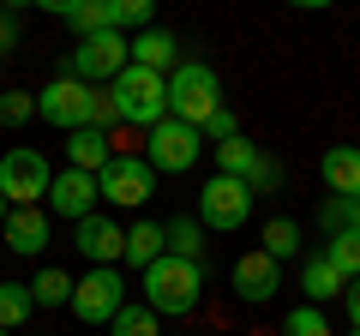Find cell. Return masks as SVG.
<instances>
[{"mask_svg":"<svg viewBox=\"0 0 360 336\" xmlns=\"http://www.w3.org/2000/svg\"><path fill=\"white\" fill-rule=\"evenodd\" d=\"M30 312H37V300H30V283H0V330H18Z\"/></svg>","mask_w":360,"mask_h":336,"instance_id":"484cf974","label":"cell"},{"mask_svg":"<svg viewBox=\"0 0 360 336\" xmlns=\"http://www.w3.org/2000/svg\"><path fill=\"white\" fill-rule=\"evenodd\" d=\"M49 186H54V168H49L42 150L13 144V150L0 156V198H6L13 210H30L37 198H49Z\"/></svg>","mask_w":360,"mask_h":336,"instance_id":"8992f818","label":"cell"},{"mask_svg":"<svg viewBox=\"0 0 360 336\" xmlns=\"http://www.w3.org/2000/svg\"><path fill=\"white\" fill-rule=\"evenodd\" d=\"M162 234H168V252H174V259L205 264V222H198V217H174V222H162Z\"/></svg>","mask_w":360,"mask_h":336,"instance_id":"44dd1931","label":"cell"},{"mask_svg":"<svg viewBox=\"0 0 360 336\" xmlns=\"http://www.w3.org/2000/svg\"><path fill=\"white\" fill-rule=\"evenodd\" d=\"M37 115L49 120V127H60V132H78V127H90V115H96V91L78 84L72 72H60V78H49V84L37 91Z\"/></svg>","mask_w":360,"mask_h":336,"instance_id":"9c48e42d","label":"cell"},{"mask_svg":"<svg viewBox=\"0 0 360 336\" xmlns=\"http://www.w3.org/2000/svg\"><path fill=\"white\" fill-rule=\"evenodd\" d=\"M198 300H205V264L162 252V259L144 271V306H150L156 318H186V312H198Z\"/></svg>","mask_w":360,"mask_h":336,"instance_id":"6da1fadb","label":"cell"},{"mask_svg":"<svg viewBox=\"0 0 360 336\" xmlns=\"http://www.w3.org/2000/svg\"><path fill=\"white\" fill-rule=\"evenodd\" d=\"M324 186H330V198H360V144L324 150Z\"/></svg>","mask_w":360,"mask_h":336,"instance_id":"ac0fdd59","label":"cell"},{"mask_svg":"<svg viewBox=\"0 0 360 336\" xmlns=\"http://www.w3.org/2000/svg\"><path fill=\"white\" fill-rule=\"evenodd\" d=\"M198 156H205V132L186 127V120H162V127L144 132V162L156 174H186Z\"/></svg>","mask_w":360,"mask_h":336,"instance_id":"52a82bcc","label":"cell"},{"mask_svg":"<svg viewBox=\"0 0 360 336\" xmlns=\"http://www.w3.org/2000/svg\"><path fill=\"white\" fill-rule=\"evenodd\" d=\"M25 120H37V91H0V127H25Z\"/></svg>","mask_w":360,"mask_h":336,"instance_id":"f1b7e54d","label":"cell"},{"mask_svg":"<svg viewBox=\"0 0 360 336\" xmlns=\"http://www.w3.org/2000/svg\"><path fill=\"white\" fill-rule=\"evenodd\" d=\"M283 336H336V330H330V318H324L319 306H295L283 318Z\"/></svg>","mask_w":360,"mask_h":336,"instance_id":"f546056e","label":"cell"},{"mask_svg":"<svg viewBox=\"0 0 360 336\" xmlns=\"http://www.w3.org/2000/svg\"><path fill=\"white\" fill-rule=\"evenodd\" d=\"M217 150V174H229V181H252V168H258V144H246V138H229V144H210Z\"/></svg>","mask_w":360,"mask_h":336,"instance_id":"7402d4cb","label":"cell"},{"mask_svg":"<svg viewBox=\"0 0 360 336\" xmlns=\"http://www.w3.org/2000/svg\"><path fill=\"white\" fill-rule=\"evenodd\" d=\"M348 336H360V330H348Z\"/></svg>","mask_w":360,"mask_h":336,"instance_id":"f35d334b","label":"cell"},{"mask_svg":"<svg viewBox=\"0 0 360 336\" xmlns=\"http://www.w3.org/2000/svg\"><path fill=\"white\" fill-rule=\"evenodd\" d=\"M108 96H115V115L127 120L132 132H150L168 120V78L144 72V66H127V72L108 84Z\"/></svg>","mask_w":360,"mask_h":336,"instance_id":"3957f363","label":"cell"},{"mask_svg":"<svg viewBox=\"0 0 360 336\" xmlns=\"http://www.w3.org/2000/svg\"><path fill=\"white\" fill-rule=\"evenodd\" d=\"M0 234H6V246H13L18 259H37L42 246H49V210H37V205H30V210H13Z\"/></svg>","mask_w":360,"mask_h":336,"instance_id":"e0dca14e","label":"cell"},{"mask_svg":"<svg viewBox=\"0 0 360 336\" xmlns=\"http://www.w3.org/2000/svg\"><path fill=\"white\" fill-rule=\"evenodd\" d=\"M246 186H252V198L270 193V186H283V162H276V156H258V168H252V181H246Z\"/></svg>","mask_w":360,"mask_h":336,"instance_id":"4dcf8cb0","label":"cell"},{"mask_svg":"<svg viewBox=\"0 0 360 336\" xmlns=\"http://www.w3.org/2000/svg\"><path fill=\"white\" fill-rule=\"evenodd\" d=\"M132 66H144V72H156V78H168L180 66V37H168V30H139L132 37Z\"/></svg>","mask_w":360,"mask_h":336,"instance_id":"5bb4252c","label":"cell"},{"mask_svg":"<svg viewBox=\"0 0 360 336\" xmlns=\"http://www.w3.org/2000/svg\"><path fill=\"white\" fill-rule=\"evenodd\" d=\"M205 138H217V144H229V138H240V120H234V108H217V115H210V127H205Z\"/></svg>","mask_w":360,"mask_h":336,"instance_id":"1f68e13d","label":"cell"},{"mask_svg":"<svg viewBox=\"0 0 360 336\" xmlns=\"http://www.w3.org/2000/svg\"><path fill=\"white\" fill-rule=\"evenodd\" d=\"M127 66H132V37H120V30H96V37H78L72 42V66H66V72L96 91V84H115Z\"/></svg>","mask_w":360,"mask_h":336,"instance_id":"277c9868","label":"cell"},{"mask_svg":"<svg viewBox=\"0 0 360 336\" xmlns=\"http://www.w3.org/2000/svg\"><path fill=\"white\" fill-rule=\"evenodd\" d=\"M319 222H324L330 234H342V228H348V198H324V205H319Z\"/></svg>","mask_w":360,"mask_h":336,"instance_id":"d6a6232c","label":"cell"},{"mask_svg":"<svg viewBox=\"0 0 360 336\" xmlns=\"http://www.w3.org/2000/svg\"><path fill=\"white\" fill-rule=\"evenodd\" d=\"M162 252H168V234H162V222H132V228H127V264H132V271H150V264L156 259H162Z\"/></svg>","mask_w":360,"mask_h":336,"instance_id":"ffe728a7","label":"cell"},{"mask_svg":"<svg viewBox=\"0 0 360 336\" xmlns=\"http://www.w3.org/2000/svg\"><path fill=\"white\" fill-rule=\"evenodd\" d=\"M276 288H283V264L270 259L264 246L234 259V295H240V300H252V306H258V300H270Z\"/></svg>","mask_w":360,"mask_h":336,"instance_id":"4fadbf2b","label":"cell"},{"mask_svg":"<svg viewBox=\"0 0 360 336\" xmlns=\"http://www.w3.org/2000/svg\"><path fill=\"white\" fill-rule=\"evenodd\" d=\"M342 276H336V264L324 259V252H312L307 264H300V295H307V306H324V300H336L342 295Z\"/></svg>","mask_w":360,"mask_h":336,"instance_id":"d6986e66","label":"cell"},{"mask_svg":"<svg viewBox=\"0 0 360 336\" xmlns=\"http://www.w3.org/2000/svg\"><path fill=\"white\" fill-rule=\"evenodd\" d=\"M348 228H360V198H348Z\"/></svg>","mask_w":360,"mask_h":336,"instance_id":"d590c367","label":"cell"},{"mask_svg":"<svg viewBox=\"0 0 360 336\" xmlns=\"http://www.w3.org/2000/svg\"><path fill=\"white\" fill-rule=\"evenodd\" d=\"M72 283L78 276L72 271H37V283H30V300H37V306H72Z\"/></svg>","mask_w":360,"mask_h":336,"instance_id":"cb8c5ba5","label":"cell"},{"mask_svg":"<svg viewBox=\"0 0 360 336\" xmlns=\"http://www.w3.org/2000/svg\"><path fill=\"white\" fill-rule=\"evenodd\" d=\"M264 252H270L276 264H288V259L300 252V222H295V217H270V222H264Z\"/></svg>","mask_w":360,"mask_h":336,"instance_id":"d4e9b609","label":"cell"},{"mask_svg":"<svg viewBox=\"0 0 360 336\" xmlns=\"http://www.w3.org/2000/svg\"><path fill=\"white\" fill-rule=\"evenodd\" d=\"M246 217H252V186H246V181L210 174V181L198 186V222H205V228L234 234V228H246Z\"/></svg>","mask_w":360,"mask_h":336,"instance_id":"ba28073f","label":"cell"},{"mask_svg":"<svg viewBox=\"0 0 360 336\" xmlns=\"http://www.w3.org/2000/svg\"><path fill=\"white\" fill-rule=\"evenodd\" d=\"M324 259L336 264V276H342V283H354V276H360V228L330 234V240H324Z\"/></svg>","mask_w":360,"mask_h":336,"instance_id":"603a6c76","label":"cell"},{"mask_svg":"<svg viewBox=\"0 0 360 336\" xmlns=\"http://www.w3.org/2000/svg\"><path fill=\"white\" fill-rule=\"evenodd\" d=\"M72 246L90 264H120L127 259V228L115 217H84V222H72Z\"/></svg>","mask_w":360,"mask_h":336,"instance_id":"7c38bea8","label":"cell"},{"mask_svg":"<svg viewBox=\"0 0 360 336\" xmlns=\"http://www.w3.org/2000/svg\"><path fill=\"white\" fill-rule=\"evenodd\" d=\"M66 162H72L78 174H103V168L115 162V144H108V132H96V127L66 132Z\"/></svg>","mask_w":360,"mask_h":336,"instance_id":"2e32d148","label":"cell"},{"mask_svg":"<svg viewBox=\"0 0 360 336\" xmlns=\"http://www.w3.org/2000/svg\"><path fill=\"white\" fill-rule=\"evenodd\" d=\"M6 217H13V205H6V198H0V228H6Z\"/></svg>","mask_w":360,"mask_h":336,"instance_id":"8d00e7d4","label":"cell"},{"mask_svg":"<svg viewBox=\"0 0 360 336\" xmlns=\"http://www.w3.org/2000/svg\"><path fill=\"white\" fill-rule=\"evenodd\" d=\"M96 186H103V198L115 210H139L156 198V168L144 162V156H115V162L96 174Z\"/></svg>","mask_w":360,"mask_h":336,"instance_id":"30bf717a","label":"cell"},{"mask_svg":"<svg viewBox=\"0 0 360 336\" xmlns=\"http://www.w3.org/2000/svg\"><path fill=\"white\" fill-rule=\"evenodd\" d=\"M37 6H49L54 18H66V25H72L78 37L115 30V6H108V0H37Z\"/></svg>","mask_w":360,"mask_h":336,"instance_id":"9a60e30c","label":"cell"},{"mask_svg":"<svg viewBox=\"0 0 360 336\" xmlns=\"http://www.w3.org/2000/svg\"><path fill=\"white\" fill-rule=\"evenodd\" d=\"M96 198H103L96 174L66 168V174H54V186H49V198H42V205H49L54 217H66V222H84V217H96Z\"/></svg>","mask_w":360,"mask_h":336,"instance_id":"8fae6325","label":"cell"},{"mask_svg":"<svg viewBox=\"0 0 360 336\" xmlns=\"http://www.w3.org/2000/svg\"><path fill=\"white\" fill-rule=\"evenodd\" d=\"M0 336H13V330H0Z\"/></svg>","mask_w":360,"mask_h":336,"instance_id":"74e56055","label":"cell"},{"mask_svg":"<svg viewBox=\"0 0 360 336\" xmlns=\"http://www.w3.org/2000/svg\"><path fill=\"white\" fill-rule=\"evenodd\" d=\"M108 6H115V30L120 37H139V30H150V18H156V0H108Z\"/></svg>","mask_w":360,"mask_h":336,"instance_id":"4316f807","label":"cell"},{"mask_svg":"<svg viewBox=\"0 0 360 336\" xmlns=\"http://www.w3.org/2000/svg\"><path fill=\"white\" fill-rule=\"evenodd\" d=\"M342 306H348V330H360V276L342 288Z\"/></svg>","mask_w":360,"mask_h":336,"instance_id":"836d02e7","label":"cell"},{"mask_svg":"<svg viewBox=\"0 0 360 336\" xmlns=\"http://www.w3.org/2000/svg\"><path fill=\"white\" fill-rule=\"evenodd\" d=\"M217 108H229V103H222V78H217V66H205V60H180L174 72H168V120H186V127L205 132Z\"/></svg>","mask_w":360,"mask_h":336,"instance_id":"7a4b0ae2","label":"cell"},{"mask_svg":"<svg viewBox=\"0 0 360 336\" xmlns=\"http://www.w3.org/2000/svg\"><path fill=\"white\" fill-rule=\"evenodd\" d=\"M108 330H115V336H162V330H156V312L144 306V300H139V306H120Z\"/></svg>","mask_w":360,"mask_h":336,"instance_id":"83f0119b","label":"cell"},{"mask_svg":"<svg viewBox=\"0 0 360 336\" xmlns=\"http://www.w3.org/2000/svg\"><path fill=\"white\" fill-rule=\"evenodd\" d=\"M13 42H18V13L6 6V13H0V49H13Z\"/></svg>","mask_w":360,"mask_h":336,"instance_id":"e575fe53","label":"cell"},{"mask_svg":"<svg viewBox=\"0 0 360 336\" xmlns=\"http://www.w3.org/2000/svg\"><path fill=\"white\" fill-rule=\"evenodd\" d=\"M120 306H127V276H120V264H90L72 283V306L66 312L78 324H115Z\"/></svg>","mask_w":360,"mask_h":336,"instance_id":"5b68a950","label":"cell"}]
</instances>
